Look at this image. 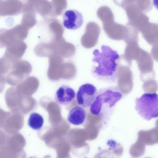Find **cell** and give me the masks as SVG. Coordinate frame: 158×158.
Listing matches in <instances>:
<instances>
[{"label":"cell","mask_w":158,"mask_h":158,"mask_svg":"<svg viewBox=\"0 0 158 158\" xmlns=\"http://www.w3.org/2000/svg\"><path fill=\"white\" fill-rule=\"evenodd\" d=\"M92 61L96 63L92 73L98 79L107 82L116 81L118 77V61L120 57L117 51L109 46L103 45L101 51L96 49L93 52Z\"/></svg>","instance_id":"cell-1"},{"label":"cell","mask_w":158,"mask_h":158,"mask_svg":"<svg viewBox=\"0 0 158 158\" xmlns=\"http://www.w3.org/2000/svg\"><path fill=\"white\" fill-rule=\"evenodd\" d=\"M122 96V94L116 86L100 89L90 107V112L95 116H104L115 106Z\"/></svg>","instance_id":"cell-2"},{"label":"cell","mask_w":158,"mask_h":158,"mask_svg":"<svg viewBox=\"0 0 158 158\" xmlns=\"http://www.w3.org/2000/svg\"><path fill=\"white\" fill-rule=\"evenodd\" d=\"M135 109L145 120L150 121L158 117V95L146 93L135 100Z\"/></svg>","instance_id":"cell-3"},{"label":"cell","mask_w":158,"mask_h":158,"mask_svg":"<svg viewBox=\"0 0 158 158\" xmlns=\"http://www.w3.org/2000/svg\"><path fill=\"white\" fill-rule=\"evenodd\" d=\"M97 90L91 83L83 84L79 88L77 94L78 104L83 108L90 107L95 100Z\"/></svg>","instance_id":"cell-4"},{"label":"cell","mask_w":158,"mask_h":158,"mask_svg":"<svg viewBox=\"0 0 158 158\" xmlns=\"http://www.w3.org/2000/svg\"><path fill=\"white\" fill-rule=\"evenodd\" d=\"M83 23L82 15L76 10H69L63 15V25L68 29L77 30Z\"/></svg>","instance_id":"cell-5"},{"label":"cell","mask_w":158,"mask_h":158,"mask_svg":"<svg viewBox=\"0 0 158 158\" xmlns=\"http://www.w3.org/2000/svg\"><path fill=\"white\" fill-rule=\"evenodd\" d=\"M76 95L74 89L68 85H63L56 91L55 99L59 105H66L74 101Z\"/></svg>","instance_id":"cell-6"},{"label":"cell","mask_w":158,"mask_h":158,"mask_svg":"<svg viewBox=\"0 0 158 158\" xmlns=\"http://www.w3.org/2000/svg\"><path fill=\"white\" fill-rule=\"evenodd\" d=\"M86 113L83 108L79 106L72 108L69 113L68 121L73 125H81L86 119Z\"/></svg>","instance_id":"cell-7"},{"label":"cell","mask_w":158,"mask_h":158,"mask_svg":"<svg viewBox=\"0 0 158 158\" xmlns=\"http://www.w3.org/2000/svg\"><path fill=\"white\" fill-rule=\"evenodd\" d=\"M44 123V119L42 116L36 112H33L30 115L28 120V126L35 130H40Z\"/></svg>","instance_id":"cell-8"},{"label":"cell","mask_w":158,"mask_h":158,"mask_svg":"<svg viewBox=\"0 0 158 158\" xmlns=\"http://www.w3.org/2000/svg\"><path fill=\"white\" fill-rule=\"evenodd\" d=\"M153 3L155 7L158 10V0H153Z\"/></svg>","instance_id":"cell-9"}]
</instances>
